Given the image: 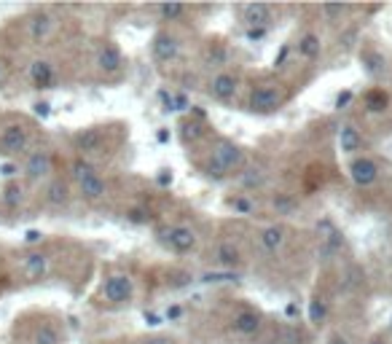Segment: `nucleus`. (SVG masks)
Wrapping results in <instances>:
<instances>
[{
    "label": "nucleus",
    "instance_id": "obj_39",
    "mask_svg": "<svg viewBox=\"0 0 392 344\" xmlns=\"http://www.w3.org/2000/svg\"><path fill=\"white\" fill-rule=\"evenodd\" d=\"M263 35H266L263 27H250V30H247V38H250V41H261Z\"/></svg>",
    "mask_w": 392,
    "mask_h": 344
},
{
    "label": "nucleus",
    "instance_id": "obj_30",
    "mask_svg": "<svg viewBox=\"0 0 392 344\" xmlns=\"http://www.w3.org/2000/svg\"><path fill=\"white\" fill-rule=\"evenodd\" d=\"M201 280L204 282H236V275H234V272H207Z\"/></svg>",
    "mask_w": 392,
    "mask_h": 344
},
{
    "label": "nucleus",
    "instance_id": "obj_1",
    "mask_svg": "<svg viewBox=\"0 0 392 344\" xmlns=\"http://www.w3.org/2000/svg\"><path fill=\"white\" fill-rule=\"evenodd\" d=\"M282 102H285V94L274 84H263L250 94V111L253 113H274V111H280Z\"/></svg>",
    "mask_w": 392,
    "mask_h": 344
},
{
    "label": "nucleus",
    "instance_id": "obj_9",
    "mask_svg": "<svg viewBox=\"0 0 392 344\" xmlns=\"http://www.w3.org/2000/svg\"><path fill=\"white\" fill-rule=\"evenodd\" d=\"M285 240H288V231H285V226H280V223H274V226H266V229L261 231V237H258V242H261V248L266 253L282 251Z\"/></svg>",
    "mask_w": 392,
    "mask_h": 344
},
{
    "label": "nucleus",
    "instance_id": "obj_23",
    "mask_svg": "<svg viewBox=\"0 0 392 344\" xmlns=\"http://www.w3.org/2000/svg\"><path fill=\"white\" fill-rule=\"evenodd\" d=\"M46 202H49V205H54V207L65 205L67 202V183L65 181H51V183H49V188H46Z\"/></svg>",
    "mask_w": 392,
    "mask_h": 344
},
{
    "label": "nucleus",
    "instance_id": "obj_27",
    "mask_svg": "<svg viewBox=\"0 0 392 344\" xmlns=\"http://www.w3.org/2000/svg\"><path fill=\"white\" fill-rule=\"evenodd\" d=\"M263 183H266V175H263L261 170L250 167V170H245V172H242V186L245 188H261Z\"/></svg>",
    "mask_w": 392,
    "mask_h": 344
},
{
    "label": "nucleus",
    "instance_id": "obj_33",
    "mask_svg": "<svg viewBox=\"0 0 392 344\" xmlns=\"http://www.w3.org/2000/svg\"><path fill=\"white\" fill-rule=\"evenodd\" d=\"M231 207H234V210H239V213H245V216H250V213H253V205H250L247 199H231Z\"/></svg>",
    "mask_w": 392,
    "mask_h": 344
},
{
    "label": "nucleus",
    "instance_id": "obj_14",
    "mask_svg": "<svg viewBox=\"0 0 392 344\" xmlns=\"http://www.w3.org/2000/svg\"><path fill=\"white\" fill-rule=\"evenodd\" d=\"M236 92V78L231 73H218L212 81H210V94L215 100H231Z\"/></svg>",
    "mask_w": 392,
    "mask_h": 344
},
{
    "label": "nucleus",
    "instance_id": "obj_42",
    "mask_svg": "<svg viewBox=\"0 0 392 344\" xmlns=\"http://www.w3.org/2000/svg\"><path fill=\"white\" fill-rule=\"evenodd\" d=\"M288 54H291V46H282V49H280V54H277V60H274V65H282L285 60H288Z\"/></svg>",
    "mask_w": 392,
    "mask_h": 344
},
{
    "label": "nucleus",
    "instance_id": "obj_34",
    "mask_svg": "<svg viewBox=\"0 0 392 344\" xmlns=\"http://www.w3.org/2000/svg\"><path fill=\"white\" fill-rule=\"evenodd\" d=\"M127 218H130L132 223H148L151 216H148L145 210H130V213H127Z\"/></svg>",
    "mask_w": 392,
    "mask_h": 344
},
{
    "label": "nucleus",
    "instance_id": "obj_4",
    "mask_svg": "<svg viewBox=\"0 0 392 344\" xmlns=\"http://www.w3.org/2000/svg\"><path fill=\"white\" fill-rule=\"evenodd\" d=\"M350 178H352V183L360 188L373 186V183L379 181V164L368 157H355L350 161Z\"/></svg>",
    "mask_w": 392,
    "mask_h": 344
},
{
    "label": "nucleus",
    "instance_id": "obj_12",
    "mask_svg": "<svg viewBox=\"0 0 392 344\" xmlns=\"http://www.w3.org/2000/svg\"><path fill=\"white\" fill-rule=\"evenodd\" d=\"M73 143H75V148H78L81 154H97L99 146H102V132H99L97 126H89V129L78 132Z\"/></svg>",
    "mask_w": 392,
    "mask_h": 344
},
{
    "label": "nucleus",
    "instance_id": "obj_49",
    "mask_svg": "<svg viewBox=\"0 0 392 344\" xmlns=\"http://www.w3.org/2000/svg\"><path fill=\"white\" fill-rule=\"evenodd\" d=\"M285 312L293 317V314H298V307H295V304H288V310H285Z\"/></svg>",
    "mask_w": 392,
    "mask_h": 344
},
{
    "label": "nucleus",
    "instance_id": "obj_24",
    "mask_svg": "<svg viewBox=\"0 0 392 344\" xmlns=\"http://www.w3.org/2000/svg\"><path fill=\"white\" fill-rule=\"evenodd\" d=\"M326 317H328V304L320 296H315V299L309 301V323H312V325H323Z\"/></svg>",
    "mask_w": 392,
    "mask_h": 344
},
{
    "label": "nucleus",
    "instance_id": "obj_20",
    "mask_svg": "<svg viewBox=\"0 0 392 344\" xmlns=\"http://www.w3.org/2000/svg\"><path fill=\"white\" fill-rule=\"evenodd\" d=\"M78 188H81V196H84V199H89V202H97V199L105 196V181H102L99 175H92V178L81 181Z\"/></svg>",
    "mask_w": 392,
    "mask_h": 344
},
{
    "label": "nucleus",
    "instance_id": "obj_47",
    "mask_svg": "<svg viewBox=\"0 0 392 344\" xmlns=\"http://www.w3.org/2000/svg\"><path fill=\"white\" fill-rule=\"evenodd\" d=\"M368 344H387V339H384L382 334H376V336H371V339H368Z\"/></svg>",
    "mask_w": 392,
    "mask_h": 344
},
{
    "label": "nucleus",
    "instance_id": "obj_18",
    "mask_svg": "<svg viewBox=\"0 0 392 344\" xmlns=\"http://www.w3.org/2000/svg\"><path fill=\"white\" fill-rule=\"evenodd\" d=\"M215 258H218V264H221L223 269H236V266L242 264V253H239V248H236V245H231V242L218 245Z\"/></svg>",
    "mask_w": 392,
    "mask_h": 344
},
{
    "label": "nucleus",
    "instance_id": "obj_7",
    "mask_svg": "<svg viewBox=\"0 0 392 344\" xmlns=\"http://www.w3.org/2000/svg\"><path fill=\"white\" fill-rule=\"evenodd\" d=\"M177 54H180V43H177L175 35L159 32V35L154 38V57H156L159 62H172Z\"/></svg>",
    "mask_w": 392,
    "mask_h": 344
},
{
    "label": "nucleus",
    "instance_id": "obj_17",
    "mask_svg": "<svg viewBox=\"0 0 392 344\" xmlns=\"http://www.w3.org/2000/svg\"><path fill=\"white\" fill-rule=\"evenodd\" d=\"M320 51H323L320 35H315V32H304V35H301V41H298V54H301L304 60H317V57H320Z\"/></svg>",
    "mask_w": 392,
    "mask_h": 344
},
{
    "label": "nucleus",
    "instance_id": "obj_37",
    "mask_svg": "<svg viewBox=\"0 0 392 344\" xmlns=\"http://www.w3.org/2000/svg\"><path fill=\"white\" fill-rule=\"evenodd\" d=\"M40 240H43V234H40V231H35V229H30V231L25 234V242H27V245H38Z\"/></svg>",
    "mask_w": 392,
    "mask_h": 344
},
{
    "label": "nucleus",
    "instance_id": "obj_48",
    "mask_svg": "<svg viewBox=\"0 0 392 344\" xmlns=\"http://www.w3.org/2000/svg\"><path fill=\"white\" fill-rule=\"evenodd\" d=\"M145 344H172L169 339H164V336H154V339H148Z\"/></svg>",
    "mask_w": 392,
    "mask_h": 344
},
{
    "label": "nucleus",
    "instance_id": "obj_35",
    "mask_svg": "<svg viewBox=\"0 0 392 344\" xmlns=\"http://www.w3.org/2000/svg\"><path fill=\"white\" fill-rule=\"evenodd\" d=\"M33 111H35V116H38V119H49V113H51V105H49V102H35Z\"/></svg>",
    "mask_w": 392,
    "mask_h": 344
},
{
    "label": "nucleus",
    "instance_id": "obj_50",
    "mask_svg": "<svg viewBox=\"0 0 392 344\" xmlns=\"http://www.w3.org/2000/svg\"><path fill=\"white\" fill-rule=\"evenodd\" d=\"M0 81H3V65H0Z\"/></svg>",
    "mask_w": 392,
    "mask_h": 344
},
{
    "label": "nucleus",
    "instance_id": "obj_6",
    "mask_svg": "<svg viewBox=\"0 0 392 344\" xmlns=\"http://www.w3.org/2000/svg\"><path fill=\"white\" fill-rule=\"evenodd\" d=\"M102 296L110 301V304H124L132 299V280L127 275H113L108 277L102 285Z\"/></svg>",
    "mask_w": 392,
    "mask_h": 344
},
{
    "label": "nucleus",
    "instance_id": "obj_26",
    "mask_svg": "<svg viewBox=\"0 0 392 344\" xmlns=\"http://www.w3.org/2000/svg\"><path fill=\"white\" fill-rule=\"evenodd\" d=\"M156 11H159V16H162L164 22H175V19H180L186 14V5H180V3H164Z\"/></svg>",
    "mask_w": 392,
    "mask_h": 344
},
{
    "label": "nucleus",
    "instance_id": "obj_3",
    "mask_svg": "<svg viewBox=\"0 0 392 344\" xmlns=\"http://www.w3.org/2000/svg\"><path fill=\"white\" fill-rule=\"evenodd\" d=\"M159 237L164 245L172 248L175 253H188L196 248V234L188 226H169V229L159 231Z\"/></svg>",
    "mask_w": 392,
    "mask_h": 344
},
{
    "label": "nucleus",
    "instance_id": "obj_2",
    "mask_svg": "<svg viewBox=\"0 0 392 344\" xmlns=\"http://www.w3.org/2000/svg\"><path fill=\"white\" fill-rule=\"evenodd\" d=\"M30 146V135L27 129L19 124H11L3 129L0 135V154L3 157H16V154H25Z\"/></svg>",
    "mask_w": 392,
    "mask_h": 344
},
{
    "label": "nucleus",
    "instance_id": "obj_29",
    "mask_svg": "<svg viewBox=\"0 0 392 344\" xmlns=\"http://www.w3.org/2000/svg\"><path fill=\"white\" fill-rule=\"evenodd\" d=\"M19 202H22V188L11 183V186L5 188V194H3V205H5L8 210H14V207H19Z\"/></svg>",
    "mask_w": 392,
    "mask_h": 344
},
{
    "label": "nucleus",
    "instance_id": "obj_21",
    "mask_svg": "<svg viewBox=\"0 0 392 344\" xmlns=\"http://www.w3.org/2000/svg\"><path fill=\"white\" fill-rule=\"evenodd\" d=\"M390 108V94L382 89H371L365 94V111L368 113H384Z\"/></svg>",
    "mask_w": 392,
    "mask_h": 344
},
{
    "label": "nucleus",
    "instance_id": "obj_10",
    "mask_svg": "<svg viewBox=\"0 0 392 344\" xmlns=\"http://www.w3.org/2000/svg\"><path fill=\"white\" fill-rule=\"evenodd\" d=\"M121 65H124V57H121L119 46H113V43H105V46L99 49L97 67L102 70V73H119V70H121Z\"/></svg>",
    "mask_w": 392,
    "mask_h": 344
},
{
    "label": "nucleus",
    "instance_id": "obj_38",
    "mask_svg": "<svg viewBox=\"0 0 392 344\" xmlns=\"http://www.w3.org/2000/svg\"><path fill=\"white\" fill-rule=\"evenodd\" d=\"M156 181H159V186H172V181H175V178H172V172H169V170H162Z\"/></svg>",
    "mask_w": 392,
    "mask_h": 344
},
{
    "label": "nucleus",
    "instance_id": "obj_44",
    "mask_svg": "<svg viewBox=\"0 0 392 344\" xmlns=\"http://www.w3.org/2000/svg\"><path fill=\"white\" fill-rule=\"evenodd\" d=\"M186 137H199V126L196 124H186Z\"/></svg>",
    "mask_w": 392,
    "mask_h": 344
},
{
    "label": "nucleus",
    "instance_id": "obj_45",
    "mask_svg": "<svg viewBox=\"0 0 392 344\" xmlns=\"http://www.w3.org/2000/svg\"><path fill=\"white\" fill-rule=\"evenodd\" d=\"M183 314V310L180 307H172V310H167V320H177Z\"/></svg>",
    "mask_w": 392,
    "mask_h": 344
},
{
    "label": "nucleus",
    "instance_id": "obj_5",
    "mask_svg": "<svg viewBox=\"0 0 392 344\" xmlns=\"http://www.w3.org/2000/svg\"><path fill=\"white\" fill-rule=\"evenodd\" d=\"M212 161H218L226 172H234V170H239L245 164V151L239 146L229 143V140H221L215 146V151H212Z\"/></svg>",
    "mask_w": 392,
    "mask_h": 344
},
{
    "label": "nucleus",
    "instance_id": "obj_8",
    "mask_svg": "<svg viewBox=\"0 0 392 344\" xmlns=\"http://www.w3.org/2000/svg\"><path fill=\"white\" fill-rule=\"evenodd\" d=\"M49 172H51V154L49 151H35L33 157L27 159V164H25L27 181H40Z\"/></svg>",
    "mask_w": 392,
    "mask_h": 344
},
{
    "label": "nucleus",
    "instance_id": "obj_36",
    "mask_svg": "<svg viewBox=\"0 0 392 344\" xmlns=\"http://www.w3.org/2000/svg\"><path fill=\"white\" fill-rule=\"evenodd\" d=\"M350 102H352V92H341L339 97H336V108H339V111H341V108H347Z\"/></svg>",
    "mask_w": 392,
    "mask_h": 344
},
{
    "label": "nucleus",
    "instance_id": "obj_25",
    "mask_svg": "<svg viewBox=\"0 0 392 344\" xmlns=\"http://www.w3.org/2000/svg\"><path fill=\"white\" fill-rule=\"evenodd\" d=\"M92 175H97V170H95L92 161H86V159H75V161H73V178H75L78 183L86 181V178H92Z\"/></svg>",
    "mask_w": 392,
    "mask_h": 344
},
{
    "label": "nucleus",
    "instance_id": "obj_15",
    "mask_svg": "<svg viewBox=\"0 0 392 344\" xmlns=\"http://www.w3.org/2000/svg\"><path fill=\"white\" fill-rule=\"evenodd\" d=\"M30 81H33L38 89L51 87V81H54V67H51V62H46V60H35V62L30 65Z\"/></svg>",
    "mask_w": 392,
    "mask_h": 344
},
{
    "label": "nucleus",
    "instance_id": "obj_43",
    "mask_svg": "<svg viewBox=\"0 0 392 344\" xmlns=\"http://www.w3.org/2000/svg\"><path fill=\"white\" fill-rule=\"evenodd\" d=\"M145 323H148V325H159V323H162V317H159L156 312H145Z\"/></svg>",
    "mask_w": 392,
    "mask_h": 344
},
{
    "label": "nucleus",
    "instance_id": "obj_16",
    "mask_svg": "<svg viewBox=\"0 0 392 344\" xmlns=\"http://www.w3.org/2000/svg\"><path fill=\"white\" fill-rule=\"evenodd\" d=\"M234 331L236 334H242V336H250V334H256L258 328H261V314L258 312H250V310H245V312H239L234 317Z\"/></svg>",
    "mask_w": 392,
    "mask_h": 344
},
{
    "label": "nucleus",
    "instance_id": "obj_19",
    "mask_svg": "<svg viewBox=\"0 0 392 344\" xmlns=\"http://www.w3.org/2000/svg\"><path fill=\"white\" fill-rule=\"evenodd\" d=\"M22 269H25L27 277H40V275H46V269H49V258H46L43 253H30V255H25Z\"/></svg>",
    "mask_w": 392,
    "mask_h": 344
},
{
    "label": "nucleus",
    "instance_id": "obj_32",
    "mask_svg": "<svg viewBox=\"0 0 392 344\" xmlns=\"http://www.w3.org/2000/svg\"><path fill=\"white\" fill-rule=\"evenodd\" d=\"M323 14L328 19H339L341 14H347V5H323Z\"/></svg>",
    "mask_w": 392,
    "mask_h": 344
},
{
    "label": "nucleus",
    "instance_id": "obj_46",
    "mask_svg": "<svg viewBox=\"0 0 392 344\" xmlns=\"http://www.w3.org/2000/svg\"><path fill=\"white\" fill-rule=\"evenodd\" d=\"M156 140H159V143H167V140H169V132H167V129H159V132H156Z\"/></svg>",
    "mask_w": 392,
    "mask_h": 344
},
{
    "label": "nucleus",
    "instance_id": "obj_22",
    "mask_svg": "<svg viewBox=\"0 0 392 344\" xmlns=\"http://www.w3.org/2000/svg\"><path fill=\"white\" fill-rule=\"evenodd\" d=\"M51 27H54V19H51L49 14H38L33 19V27H30V35H33L35 43H43V41L49 38Z\"/></svg>",
    "mask_w": 392,
    "mask_h": 344
},
{
    "label": "nucleus",
    "instance_id": "obj_52",
    "mask_svg": "<svg viewBox=\"0 0 392 344\" xmlns=\"http://www.w3.org/2000/svg\"><path fill=\"white\" fill-rule=\"evenodd\" d=\"M390 328H392V317H390Z\"/></svg>",
    "mask_w": 392,
    "mask_h": 344
},
{
    "label": "nucleus",
    "instance_id": "obj_31",
    "mask_svg": "<svg viewBox=\"0 0 392 344\" xmlns=\"http://www.w3.org/2000/svg\"><path fill=\"white\" fill-rule=\"evenodd\" d=\"M274 207H277L280 213H291L295 207V202L291 196H285V194H277V196H274Z\"/></svg>",
    "mask_w": 392,
    "mask_h": 344
},
{
    "label": "nucleus",
    "instance_id": "obj_51",
    "mask_svg": "<svg viewBox=\"0 0 392 344\" xmlns=\"http://www.w3.org/2000/svg\"><path fill=\"white\" fill-rule=\"evenodd\" d=\"M263 344H277V342H263Z\"/></svg>",
    "mask_w": 392,
    "mask_h": 344
},
{
    "label": "nucleus",
    "instance_id": "obj_40",
    "mask_svg": "<svg viewBox=\"0 0 392 344\" xmlns=\"http://www.w3.org/2000/svg\"><path fill=\"white\" fill-rule=\"evenodd\" d=\"M16 172H19V170H16L14 164H3V167H0V175H5V178H14Z\"/></svg>",
    "mask_w": 392,
    "mask_h": 344
},
{
    "label": "nucleus",
    "instance_id": "obj_41",
    "mask_svg": "<svg viewBox=\"0 0 392 344\" xmlns=\"http://www.w3.org/2000/svg\"><path fill=\"white\" fill-rule=\"evenodd\" d=\"M328 344H350V339H347L344 334H330V336H328Z\"/></svg>",
    "mask_w": 392,
    "mask_h": 344
},
{
    "label": "nucleus",
    "instance_id": "obj_13",
    "mask_svg": "<svg viewBox=\"0 0 392 344\" xmlns=\"http://www.w3.org/2000/svg\"><path fill=\"white\" fill-rule=\"evenodd\" d=\"M339 148H341L344 154H358L360 148H363V135H360L358 126L344 124L339 129Z\"/></svg>",
    "mask_w": 392,
    "mask_h": 344
},
{
    "label": "nucleus",
    "instance_id": "obj_11",
    "mask_svg": "<svg viewBox=\"0 0 392 344\" xmlns=\"http://www.w3.org/2000/svg\"><path fill=\"white\" fill-rule=\"evenodd\" d=\"M242 16H245V22L250 27H263L266 30L269 22H271V8L266 3H250V5L242 8Z\"/></svg>",
    "mask_w": 392,
    "mask_h": 344
},
{
    "label": "nucleus",
    "instance_id": "obj_28",
    "mask_svg": "<svg viewBox=\"0 0 392 344\" xmlns=\"http://www.w3.org/2000/svg\"><path fill=\"white\" fill-rule=\"evenodd\" d=\"M35 344H60V334L51 325H40L35 331Z\"/></svg>",
    "mask_w": 392,
    "mask_h": 344
}]
</instances>
